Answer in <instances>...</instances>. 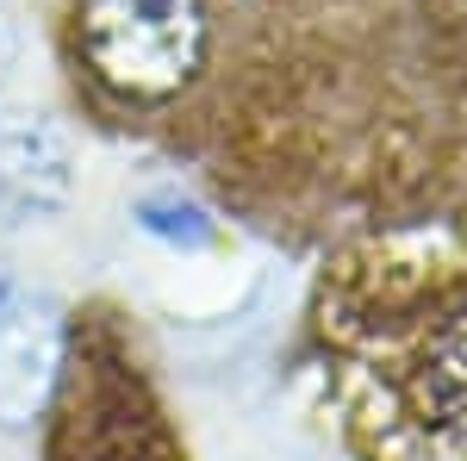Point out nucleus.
Here are the masks:
<instances>
[{
  "label": "nucleus",
  "instance_id": "obj_1",
  "mask_svg": "<svg viewBox=\"0 0 467 461\" xmlns=\"http://www.w3.org/2000/svg\"><path fill=\"white\" fill-rule=\"evenodd\" d=\"M181 156L262 225L467 237V0H237Z\"/></svg>",
  "mask_w": 467,
  "mask_h": 461
},
{
  "label": "nucleus",
  "instance_id": "obj_2",
  "mask_svg": "<svg viewBox=\"0 0 467 461\" xmlns=\"http://www.w3.org/2000/svg\"><path fill=\"white\" fill-rule=\"evenodd\" d=\"M312 337L361 461H467V249L337 256Z\"/></svg>",
  "mask_w": 467,
  "mask_h": 461
},
{
  "label": "nucleus",
  "instance_id": "obj_3",
  "mask_svg": "<svg viewBox=\"0 0 467 461\" xmlns=\"http://www.w3.org/2000/svg\"><path fill=\"white\" fill-rule=\"evenodd\" d=\"M237 26V0H57V63L75 112L138 143L187 150Z\"/></svg>",
  "mask_w": 467,
  "mask_h": 461
},
{
  "label": "nucleus",
  "instance_id": "obj_4",
  "mask_svg": "<svg viewBox=\"0 0 467 461\" xmlns=\"http://www.w3.org/2000/svg\"><path fill=\"white\" fill-rule=\"evenodd\" d=\"M37 430L44 461H187L144 343L107 299L69 312L63 381Z\"/></svg>",
  "mask_w": 467,
  "mask_h": 461
},
{
  "label": "nucleus",
  "instance_id": "obj_5",
  "mask_svg": "<svg viewBox=\"0 0 467 461\" xmlns=\"http://www.w3.org/2000/svg\"><path fill=\"white\" fill-rule=\"evenodd\" d=\"M69 355V306L57 293H6L0 299V436H32L57 399Z\"/></svg>",
  "mask_w": 467,
  "mask_h": 461
},
{
  "label": "nucleus",
  "instance_id": "obj_6",
  "mask_svg": "<svg viewBox=\"0 0 467 461\" xmlns=\"http://www.w3.org/2000/svg\"><path fill=\"white\" fill-rule=\"evenodd\" d=\"M75 194L69 131L50 112H0V213L57 218Z\"/></svg>",
  "mask_w": 467,
  "mask_h": 461
},
{
  "label": "nucleus",
  "instance_id": "obj_7",
  "mask_svg": "<svg viewBox=\"0 0 467 461\" xmlns=\"http://www.w3.org/2000/svg\"><path fill=\"white\" fill-rule=\"evenodd\" d=\"M138 225H144L150 237L175 244V249H206L218 237V225L193 200H181V194H144L138 200Z\"/></svg>",
  "mask_w": 467,
  "mask_h": 461
},
{
  "label": "nucleus",
  "instance_id": "obj_8",
  "mask_svg": "<svg viewBox=\"0 0 467 461\" xmlns=\"http://www.w3.org/2000/svg\"><path fill=\"white\" fill-rule=\"evenodd\" d=\"M13 50H19V37H13V26L0 19V81H6V69H13Z\"/></svg>",
  "mask_w": 467,
  "mask_h": 461
},
{
  "label": "nucleus",
  "instance_id": "obj_9",
  "mask_svg": "<svg viewBox=\"0 0 467 461\" xmlns=\"http://www.w3.org/2000/svg\"><path fill=\"white\" fill-rule=\"evenodd\" d=\"M6 293H13V287H6V268H0V299H6Z\"/></svg>",
  "mask_w": 467,
  "mask_h": 461
}]
</instances>
